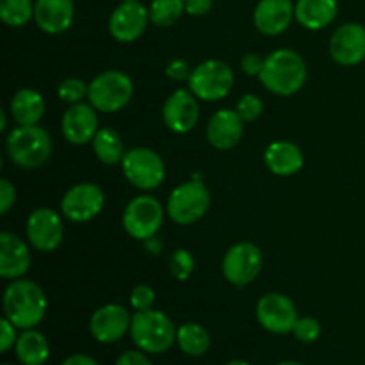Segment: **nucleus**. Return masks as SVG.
<instances>
[{
  "mask_svg": "<svg viewBox=\"0 0 365 365\" xmlns=\"http://www.w3.org/2000/svg\"><path fill=\"white\" fill-rule=\"evenodd\" d=\"M264 163L271 173L278 177H291L303 168V152L291 141H274L264 152Z\"/></svg>",
  "mask_w": 365,
  "mask_h": 365,
  "instance_id": "nucleus-23",
  "label": "nucleus"
},
{
  "mask_svg": "<svg viewBox=\"0 0 365 365\" xmlns=\"http://www.w3.org/2000/svg\"><path fill=\"white\" fill-rule=\"evenodd\" d=\"M93 150L96 153V159L100 163L107 164V166H114V164L121 163L125 153H127L120 134L113 128H100L96 132L95 139H93Z\"/></svg>",
  "mask_w": 365,
  "mask_h": 365,
  "instance_id": "nucleus-27",
  "label": "nucleus"
},
{
  "mask_svg": "<svg viewBox=\"0 0 365 365\" xmlns=\"http://www.w3.org/2000/svg\"><path fill=\"white\" fill-rule=\"evenodd\" d=\"M130 337L141 351L159 355L177 342V328L160 310H138L132 316Z\"/></svg>",
  "mask_w": 365,
  "mask_h": 365,
  "instance_id": "nucleus-3",
  "label": "nucleus"
},
{
  "mask_svg": "<svg viewBox=\"0 0 365 365\" xmlns=\"http://www.w3.org/2000/svg\"><path fill=\"white\" fill-rule=\"evenodd\" d=\"M245 134V120L237 110L221 109L207 125V139L217 150H230L239 145Z\"/></svg>",
  "mask_w": 365,
  "mask_h": 365,
  "instance_id": "nucleus-20",
  "label": "nucleus"
},
{
  "mask_svg": "<svg viewBox=\"0 0 365 365\" xmlns=\"http://www.w3.org/2000/svg\"><path fill=\"white\" fill-rule=\"evenodd\" d=\"M73 0H36V25L46 34H61L73 24Z\"/></svg>",
  "mask_w": 365,
  "mask_h": 365,
  "instance_id": "nucleus-22",
  "label": "nucleus"
},
{
  "mask_svg": "<svg viewBox=\"0 0 365 365\" xmlns=\"http://www.w3.org/2000/svg\"><path fill=\"white\" fill-rule=\"evenodd\" d=\"M210 207V192L202 180H187L171 191L168 214L177 225H192L202 220Z\"/></svg>",
  "mask_w": 365,
  "mask_h": 365,
  "instance_id": "nucleus-7",
  "label": "nucleus"
},
{
  "mask_svg": "<svg viewBox=\"0 0 365 365\" xmlns=\"http://www.w3.org/2000/svg\"><path fill=\"white\" fill-rule=\"evenodd\" d=\"M257 319L264 330L284 335L294 330V324L299 317L291 298L280 292H269L257 303Z\"/></svg>",
  "mask_w": 365,
  "mask_h": 365,
  "instance_id": "nucleus-12",
  "label": "nucleus"
},
{
  "mask_svg": "<svg viewBox=\"0 0 365 365\" xmlns=\"http://www.w3.org/2000/svg\"><path fill=\"white\" fill-rule=\"evenodd\" d=\"M14 200H16V189L7 178H2L0 180V214L9 212L11 207L14 205Z\"/></svg>",
  "mask_w": 365,
  "mask_h": 365,
  "instance_id": "nucleus-38",
  "label": "nucleus"
},
{
  "mask_svg": "<svg viewBox=\"0 0 365 365\" xmlns=\"http://www.w3.org/2000/svg\"><path fill=\"white\" fill-rule=\"evenodd\" d=\"M264 266L262 252L253 242H237L225 253L221 271L235 287H246L260 274Z\"/></svg>",
  "mask_w": 365,
  "mask_h": 365,
  "instance_id": "nucleus-9",
  "label": "nucleus"
},
{
  "mask_svg": "<svg viewBox=\"0 0 365 365\" xmlns=\"http://www.w3.org/2000/svg\"><path fill=\"white\" fill-rule=\"evenodd\" d=\"M184 6L191 16H203L212 9V0H184Z\"/></svg>",
  "mask_w": 365,
  "mask_h": 365,
  "instance_id": "nucleus-41",
  "label": "nucleus"
},
{
  "mask_svg": "<svg viewBox=\"0 0 365 365\" xmlns=\"http://www.w3.org/2000/svg\"><path fill=\"white\" fill-rule=\"evenodd\" d=\"M259 77L264 88L269 89L271 93L291 96L305 86L307 64L294 50L278 48L266 57Z\"/></svg>",
  "mask_w": 365,
  "mask_h": 365,
  "instance_id": "nucleus-2",
  "label": "nucleus"
},
{
  "mask_svg": "<svg viewBox=\"0 0 365 365\" xmlns=\"http://www.w3.org/2000/svg\"><path fill=\"white\" fill-rule=\"evenodd\" d=\"M132 95H134V84L123 71H103L89 82L88 100L100 113H118L128 106Z\"/></svg>",
  "mask_w": 365,
  "mask_h": 365,
  "instance_id": "nucleus-5",
  "label": "nucleus"
},
{
  "mask_svg": "<svg viewBox=\"0 0 365 365\" xmlns=\"http://www.w3.org/2000/svg\"><path fill=\"white\" fill-rule=\"evenodd\" d=\"M132 316L125 307L109 303L95 310L89 321V331L100 344H113L130 331Z\"/></svg>",
  "mask_w": 365,
  "mask_h": 365,
  "instance_id": "nucleus-14",
  "label": "nucleus"
},
{
  "mask_svg": "<svg viewBox=\"0 0 365 365\" xmlns=\"http://www.w3.org/2000/svg\"><path fill=\"white\" fill-rule=\"evenodd\" d=\"M123 2H130V0H123Z\"/></svg>",
  "mask_w": 365,
  "mask_h": 365,
  "instance_id": "nucleus-46",
  "label": "nucleus"
},
{
  "mask_svg": "<svg viewBox=\"0 0 365 365\" xmlns=\"http://www.w3.org/2000/svg\"><path fill=\"white\" fill-rule=\"evenodd\" d=\"M106 203L103 191L91 182H81L66 191L61 200V210L75 223H86L98 216Z\"/></svg>",
  "mask_w": 365,
  "mask_h": 365,
  "instance_id": "nucleus-11",
  "label": "nucleus"
},
{
  "mask_svg": "<svg viewBox=\"0 0 365 365\" xmlns=\"http://www.w3.org/2000/svg\"><path fill=\"white\" fill-rule=\"evenodd\" d=\"M235 110H237L239 116H241L246 123H250V121H255L262 116L264 103L259 96L248 93V95H245L241 100H239Z\"/></svg>",
  "mask_w": 365,
  "mask_h": 365,
  "instance_id": "nucleus-34",
  "label": "nucleus"
},
{
  "mask_svg": "<svg viewBox=\"0 0 365 365\" xmlns=\"http://www.w3.org/2000/svg\"><path fill=\"white\" fill-rule=\"evenodd\" d=\"M6 125H7V118H6V113H4V110H0V132H2L4 128H6Z\"/></svg>",
  "mask_w": 365,
  "mask_h": 365,
  "instance_id": "nucleus-43",
  "label": "nucleus"
},
{
  "mask_svg": "<svg viewBox=\"0 0 365 365\" xmlns=\"http://www.w3.org/2000/svg\"><path fill=\"white\" fill-rule=\"evenodd\" d=\"M0 18L9 27H24L34 18L32 0H0Z\"/></svg>",
  "mask_w": 365,
  "mask_h": 365,
  "instance_id": "nucleus-29",
  "label": "nucleus"
},
{
  "mask_svg": "<svg viewBox=\"0 0 365 365\" xmlns=\"http://www.w3.org/2000/svg\"><path fill=\"white\" fill-rule=\"evenodd\" d=\"M18 360L24 365H43L50 356V346L45 335L36 331L34 328L24 330L14 344Z\"/></svg>",
  "mask_w": 365,
  "mask_h": 365,
  "instance_id": "nucleus-26",
  "label": "nucleus"
},
{
  "mask_svg": "<svg viewBox=\"0 0 365 365\" xmlns=\"http://www.w3.org/2000/svg\"><path fill=\"white\" fill-rule=\"evenodd\" d=\"M16 327L11 323L7 317L0 321V351L7 353L14 344H16Z\"/></svg>",
  "mask_w": 365,
  "mask_h": 365,
  "instance_id": "nucleus-36",
  "label": "nucleus"
},
{
  "mask_svg": "<svg viewBox=\"0 0 365 365\" xmlns=\"http://www.w3.org/2000/svg\"><path fill=\"white\" fill-rule=\"evenodd\" d=\"M227 365H250V364L245 362V360H232V362H228Z\"/></svg>",
  "mask_w": 365,
  "mask_h": 365,
  "instance_id": "nucleus-45",
  "label": "nucleus"
},
{
  "mask_svg": "<svg viewBox=\"0 0 365 365\" xmlns=\"http://www.w3.org/2000/svg\"><path fill=\"white\" fill-rule=\"evenodd\" d=\"M164 220V209L153 196H138L123 212V228L130 237L148 241L155 237Z\"/></svg>",
  "mask_w": 365,
  "mask_h": 365,
  "instance_id": "nucleus-10",
  "label": "nucleus"
},
{
  "mask_svg": "<svg viewBox=\"0 0 365 365\" xmlns=\"http://www.w3.org/2000/svg\"><path fill=\"white\" fill-rule=\"evenodd\" d=\"M4 365H11V364H4Z\"/></svg>",
  "mask_w": 365,
  "mask_h": 365,
  "instance_id": "nucleus-47",
  "label": "nucleus"
},
{
  "mask_svg": "<svg viewBox=\"0 0 365 365\" xmlns=\"http://www.w3.org/2000/svg\"><path fill=\"white\" fill-rule=\"evenodd\" d=\"M11 114L18 125H38L45 114V100L34 89H20L11 100Z\"/></svg>",
  "mask_w": 365,
  "mask_h": 365,
  "instance_id": "nucleus-25",
  "label": "nucleus"
},
{
  "mask_svg": "<svg viewBox=\"0 0 365 365\" xmlns=\"http://www.w3.org/2000/svg\"><path fill=\"white\" fill-rule=\"evenodd\" d=\"M163 120L175 134H187L200 120L198 98L187 89H177L164 102Z\"/></svg>",
  "mask_w": 365,
  "mask_h": 365,
  "instance_id": "nucleus-16",
  "label": "nucleus"
},
{
  "mask_svg": "<svg viewBox=\"0 0 365 365\" xmlns=\"http://www.w3.org/2000/svg\"><path fill=\"white\" fill-rule=\"evenodd\" d=\"M278 365H305V364L296 362V360H285V362H280Z\"/></svg>",
  "mask_w": 365,
  "mask_h": 365,
  "instance_id": "nucleus-44",
  "label": "nucleus"
},
{
  "mask_svg": "<svg viewBox=\"0 0 365 365\" xmlns=\"http://www.w3.org/2000/svg\"><path fill=\"white\" fill-rule=\"evenodd\" d=\"M292 0H259L253 11V24L264 36H278L294 18Z\"/></svg>",
  "mask_w": 365,
  "mask_h": 365,
  "instance_id": "nucleus-19",
  "label": "nucleus"
},
{
  "mask_svg": "<svg viewBox=\"0 0 365 365\" xmlns=\"http://www.w3.org/2000/svg\"><path fill=\"white\" fill-rule=\"evenodd\" d=\"M150 21V11L138 0L121 2L109 18V32L116 41L132 43L143 36Z\"/></svg>",
  "mask_w": 365,
  "mask_h": 365,
  "instance_id": "nucleus-15",
  "label": "nucleus"
},
{
  "mask_svg": "<svg viewBox=\"0 0 365 365\" xmlns=\"http://www.w3.org/2000/svg\"><path fill=\"white\" fill-rule=\"evenodd\" d=\"M337 11V0H298L294 18L309 31H321L335 20Z\"/></svg>",
  "mask_w": 365,
  "mask_h": 365,
  "instance_id": "nucleus-24",
  "label": "nucleus"
},
{
  "mask_svg": "<svg viewBox=\"0 0 365 365\" xmlns=\"http://www.w3.org/2000/svg\"><path fill=\"white\" fill-rule=\"evenodd\" d=\"M150 21L157 27H171L185 11L184 0H153L150 6Z\"/></svg>",
  "mask_w": 365,
  "mask_h": 365,
  "instance_id": "nucleus-30",
  "label": "nucleus"
},
{
  "mask_svg": "<svg viewBox=\"0 0 365 365\" xmlns=\"http://www.w3.org/2000/svg\"><path fill=\"white\" fill-rule=\"evenodd\" d=\"M266 57H260L259 53H246L241 59V68L246 75H260L264 68Z\"/></svg>",
  "mask_w": 365,
  "mask_h": 365,
  "instance_id": "nucleus-39",
  "label": "nucleus"
},
{
  "mask_svg": "<svg viewBox=\"0 0 365 365\" xmlns=\"http://www.w3.org/2000/svg\"><path fill=\"white\" fill-rule=\"evenodd\" d=\"M191 73H192V70L189 68L187 61H184V59H173L171 63H168V66H166V75L175 82L189 81Z\"/></svg>",
  "mask_w": 365,
  "mask_h": 365,
  "instance_id": "nucleus-37",
  "label": "nucleus"
},
{
  "mask_svg": "<svg viewBox=\"0 0 365 365\" xmlns=\"http://www.w3.org/2000/svg\"><path fill=\"white\" fill-rule=\"evenodd\" d=\"M330 56L341 66H356L365 59V27L344 24L331 34Z\"/></svg>",
  "mask_w": 365,
  "mask_h": 365,
  "instance_id": "nucleus-17",
  "label": "nucleus"
},
{
  "mask_svg": "<svg viewBox=\"0 0 365 365\" xmlns=\"http://www.w3.org/2000/svg\"><path fill=\"white\" fill-rule=\"evenodd\" d=\"M6 317L20 330L38 327L46 314V296L36 282L16 278L4 292Z\"/></svg>",
  "mask_w": 365,
  "mask_h": 365,
  "instance_id": "nucleus-1",
  "label": "nucleus"
},
{
  "mask_svg": "<svg viewBox=\"0 0 365 365\" xmlns=\"http://www.w3.org/2000/svg\"><path fill=\"white\" fill-rule=\"evenodd\" d=\"M170 271L177 280L184 282L195 271V257L187 250H175L170 257Z\"/></svg>",
  "mask_w": 365,
  "mask_h": 365,
  "instance_id": "nucleus-32",
  "label": "nucleus"
},
{
  "mask_svg": "<svg viewBox=\"0 0 365 365\" xmlns=\"http://www.w3.org/2000/svg\"><path fill=\"white\" fill-rule=\"evenodd\" d=\"M98 110L91 103H73L70 109L64 113L61 128L63 135L71 145H86L93 141L98 128Z\"/></svg>",
  "mask_w": 365,
  "mask_h": 365,
  "instance_id": "nucleus-18",
  "label": "nucleus"
},
{
  "mask_svg": "<svg viewBox=\"0 0 365 365\" xmlns=\"http://www.w3.org/2000/svg\"><path fill=\"white\" fill-rule=\"evenodd\" d=\"M155 303V291L150 285H138L130 292V305L132 309L138 310H150Z\"/></svg>",
  "mask_w": 365,
  "mask_h": 365,
  "instance_id": "nucleus-35",
  "label": "nucleus"
},
{
  "mask_svg": "<svg viewBox=\"0 0 365 365\" xmlns=\"http://www.w3.org/2000/svg\"><path fill=\"white\" fill-rule=\"evenodd\" d=\"M234 71L220 59L203 61L189 77V91L203 102H217L228 96L234 88Z\"/></svg>",
  "mask_w": 365,
  "mask_h": 365,
  "instance_id": "nucleus-6",
  "label": "nucleus"
},
{
  "mask_svg": "<svg viewBox=\"0 0 365 365\" xmlns=\"http://www.w3.org/2000/svg\"><path fill=\"white\" fill-rule=\"evenodd\" d=\"M114 365H153L150 362L148 356L145 355V351H125L123 355L118 356L116 364Z\"/></svg>",
  "mask_w": 365,
  "mask_h": 365,
  "instance_id": "nucleus-40",
  "label": "nucleus"
},
{
  "mask_svg": "<svg viewBox=\"0 0 365 365\" xmlns=\"http://www.w3.org/2000/svg\"><path fill=\"white\" fill-rule=\"evenodd\" d=\"M29 242L39 252H53L63 242L64 227L61 216L50 207H39L27 217L25 227Z\"/></svg>",
  "mask_w": 365,
  "mask_h": 365,
  "instance_id": "nucleus-13",
  "label": "nucleus"
},
{
  "mask_svg": "<svg viewBox=\"0 0 365 365\" xmlns=\"http://www.w3.org/2000/svg\"><path fill=\"white\" fill-rule=\"evenodd\" d=\"M31 267V252L24 239L2 232L0 234V277L16 280Z\"/></svg>",
  "mask_w": 365,
  "mask_h": 365,
  "instance_id": "nucleus-21",
  "label": "nucleus"
},
{
  "mask_svg": "<svg viewBox=\"0 0 365 365\" xmlns=\"http://www.w3.org/2000/svg\"><path fill=\"white\" fill-rule=\"evenodd\" d=\"M7 155L24 170H36L48 160L52 153V139L45 128L38 125H20L13 128L6 141Z\"/></svg>",
  "mask_w": 365,
  "mask_h": 365,
  "instance_id": "nucleus-4",
  "label": "nucleus"
},
{
  "mask_svg": "<svg viewBox=\"0 0 365 365\" xmlns=\"http://www.w3.org/2000/svg\"><path fill=\"white\" fill-rule=\"evenodd\" d=\"M89 91V86H86V82L82 78L77 77H70V78H64L59 86H57V95L63 102L70 103H81L82 100L88 96Z\"/></svg>",
  "mask_w": 365,
  "mask_h": 365,
  "instance_id": "nucleus-31",
  "label": "nucleus"
},
{
  "mask_svg": "<svg viewBox=\"0 0 365 365\" xmlns=\"http://www.w3.org/2000/svg\"><path fill=\"white\" fill-rule=\"evenodd\" d=\"M61 365H98V364H96V360L91 359V356L81 355V353H78V355L68 356V359Z\"/></svg>",
  "mask_w": 365,
  "mask_h": 365,
  "instance_id": "nucleus-42",
  "label": "nucleus"
},
{
  "mask_svg": "<svg viewBox=\"0 0 365 365\" xmlns=\"http://www.w3.org/2000/svg\"><path fill=\"white\" fill-rule=\"evenodd\" d=\"M177 344L189 356H202L210 348V335L202 324L185 323L177 330Z\"/></svg>",
  "mask_w": 365,
  "mask_h": 365,
  "instance_id": "nucleus-28",
  "label": "nucleus"
},
{
  "mask_svg": "<svg viewBox=\"0 0 365 365\" xmlns=\"http://www.w3.org/2000/svg\"><path fill=\"white\" fill-rule=\"evenodd\" d=\"M121 170L125 178L130 182L134 187L143 191H152L157 189L164 182L166 177V168L164 160L157 152L150 148H132L125 153L121 160Z\"/></svg>",
  "mask_w": 365,
  "mask_h": 365,
  "instance_id": "nucleus-8",
  "label": "nucleus"
},
{
  "mask_svg": "<svg viewBox=\"0 0 365 365\" xmlns=\"http://www.w3.org/2000/svg\"><path fill=\"white\" fill-rule=\"evenodd\" d=\"M292 334H294V337L298 339L299 342L310 344V342H316L317 339L321 337V324L319 321L314 319V317H299V319L296 321Z\"/></svg>",
  "mask_w": 365,
  "mask_h": 365,
  "instance_id": "nucleus-33",
  "label": "nucleus"
}]
</instances>
